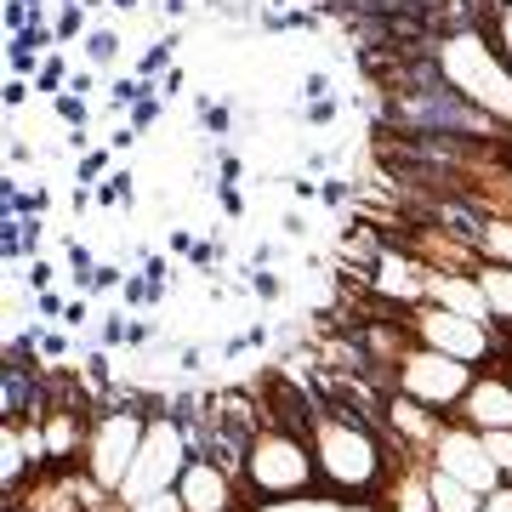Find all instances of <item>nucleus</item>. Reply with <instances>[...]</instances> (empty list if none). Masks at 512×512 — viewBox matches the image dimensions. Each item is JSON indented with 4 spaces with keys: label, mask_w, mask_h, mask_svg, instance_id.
Masks as SVG:
<instances>
[{
    "label": "nucleus",
    "mask_w": 512,
    "mask_h": 512,
    "mask_svg": "<svg viewBox=\"0 0 512 512\" xmlns=\"http://www.w3.org/2000/svg\"><path fill=\"white\" fill-rule=\"evenodd\" d=\"M308 444H313V461H319V484L336 495V507H359L365 495H382L387 473L410 456L393 433L342 416V410H330V404L313 410Z\"/></svg>",
    "instance_id": "obj_1"
},
{
    "label": "nucleus",
    "mask_w": 512,
    "mask_h": 512,
    "mask_svg": "<svg viewBox=\"0 0 512 512\" xmlns=\"http://www.w3.org/2000/svg\"><path fill=\"white\" fill-rule=\"evenodd\" d=\"M427 57L450 92H461L467 103H478L484 114H495L501 126H512V69L501 46H495L490 23H461L427 40Z\"/></svg>",
    "instance_id": "obj_2"
},
{
    "label": "nucleus",
    "mask_w": 512,
    "mask_h": 512,
    "mask_svg": "<svg viewBox=\"0 0 512 512\" xmlns=\"http://www.w3.org/2000/svg\"><path fill=\"white\" fill-rule=\"evenodd\" d=\"M239 484L251 490L256 507H285V501H302V495L319 484V461H313L308 433L279 427V421H262V433L251 439V456H245Z\"/></svg>",
    "instance_id": "obj_3"
},
{
    "label": "nucleus",
    "mask_w": 512,
    "mask_h": 512,
    "mask_svg": "<svg viewBox=\"0 0 512 512\" xmlns=\"http://www.w3.org/2000/svg\"><path fill=\"white\" fill-rule=\"evenodd\" d=\"M370 308H376V313H393V319H399V325L416 336L421 348H439V353H450V359H461V365H473V370H490V359L512 353V336H501V330L484 325V319H467V313L439 308V302L393 308V302H376V296H370Z\"/></svg>",
    "instance_id": "obj_4"
},
{
    "label": "nucleus",
    "mask_w": 512,
    "mask_h": 512,
    "mask_svg": "<svg viewBox=\"0 0 512 512\" xmlns=\"http://www.w3.org/2000/svg\"><path fill=\"white\" fill-rule=\"evenodd\" d=\"M188 461H194L188 421L171 416V410H154L148 416V433H143V450H137V461H131V473H126V484H120L114 501H143L154 490H177V478H183Z\"/></svg>",
    "instance_id": "obj_5"
},
{
    "label": "nucleus",
    "mask_w": 512,
    "mask_h": 512,
    "mask_svg": "<svg viewBox=\"0 0 512 512\" xmlns=\"http://www.w3.org/2000/svg\"><path fill=\"white\" fill-rule=\"evenodd\" d=\"M143 433H148V410H103L92 421V439H86V456H80V473L92 478L97 490L120 495L131 461L143 450Z\"/></svg>",
    "instance_id": "obj_6"
},
{
    "label": "nucleus",
    "mask_w": 512,
    "mask_h": 512,
    "mask_svg": "<svg viewBox=\"0 0 512 512\" xmlns=\"http://www.w3.org/2000/svg\"><path fill=\"white\" fill-rule=\"evenodd\" d=\"M473 376H478L473 365H461V359H450V353H439V348H421V342L399 359V393L433 404L439 416H456V404L467 399Z\"/></svg>",
    "instance_id": "obj_7"
},
{
    "label": "nucleus",
    "mask_w": 512,
    "mask_h": 512,
    "mask_svg": "<svg viewBox=\"0 0 512 512\" xmlns=\"http://www.w3.org/2000/svg\"><path fill=\"white\" fill-rule=\"evenodd\" d=\"M433 467H444V473H456L461 484H473V490H495V484H501V467H495L490 461V450H484V433H478V427H467V421H444V433L439 439H433Z\"/></svg>",
    "instance_id": "obj_8"
},
{
    "label": "nucleus",
    "mask_w": 512,
    "mask_h": 512,
    "mask_svg": "<svg viewBox=\"0 0 512 512\" xmlns=\"http://www.w3.org/2000/svg\"><path fill=\"white\" fill-rule=\"evenodd\" d=\"M177 495L188 501V512H234L239 501V473L222 467L217 456H194L177 478Z\"/></svg>",
    "instance_id": "obj_9"
},
{
    "label": "nucleus",
    "mask_w": 512,
    "mask_h": 512,
    "mask_svg": "<svg viewBox=\"0 0 512 512\" xmlns=\"http://www.w3.org/2000/svg\"><path fill=\"white\" fill-rule=\"evenodd\" d=\"M456 421L478 427V433H495V427H512V376L507 370H478L467 399L456 404Z\"/></svg>",
    "instance_id": "obj_10"
},
{
    "label": "nucleus",
    "mask_w": 512,
    "mask_h": 512,
    "mask_svg": "<svg viewBox=\"0 0 512 512\" xmlns=\"http://www.w3.org/2000/svg\"><path fill=\"white\" fill-rule=\"evenodd\" d=\"M427 302H439L450 313H467V319H484L490 325V302L478 291L473 274H450V268H427Z\"/></svg>",
    "instance_id": "obj_11"
},
{
    "label": "nucleus",
    "mask_w": 512,
    "mask_h": 512,
    "mask_svg": "<svg viewBox=\"0 0 512 512\" xmlns=\"http://www.w3.org/2000/svg\"><path fill=\"white\" fill-rule=\"evenodd\" d=\"M473 279H478V291H484V302H490V325L501 336H512V268L507 262H478Z\"/></svg>",
    "instance_id": "obj_12"
},
{
    "label": "nucleus",
    "mask_w": 512,
    "mask_h": 512,
    "mask_svg": "<svg viewBox=\"0 0 512 512\" xmlns=\"http://www.w3.org/2000/svg\"><path fill=\"white\" fill-rule=\"evenodd\" d=\"M433 507H439V512H478V507H484V490L461 484V478L444 473V467H433Z\"/></svg>",
    "instance_id": "obj_13"
},
{
    "label": "nucleus",
    "mask_w": 512,
    "mask_h": 512,
    "mask_svg": "<svg viewBox=\"0 0 512 512\" xmlns=\"http://www.w3.org/2000/svg\"><path fill=\"white\" fill-rule=\"evenodd\" d=\"M478 256L484 262H507L512 268V217H484V228H478Z\"/></svg>",
    "instance_id": "obj_14"
},
{
    "label": "nucleus",
    "mask_w": 512,
    "mask_h": 512,
    "mask_svg": "<svg viewBox=\"0 0 512 512\" xmlns=\"http://www.w3.org/2000/svg\"><path fill=\"white\" fill-rule=\"evenodd\" d=\"M80 46H86V63H92V69H114V63H120V35H114L109 23H97Z\"/></svg>",
    "instance_id": "obj_15"
},
{
    "label": "nucleus",
    "mask_w": 512,
    "mask_h": 512,
    "mask_svg": "<svg viewBox=\"0 0 512 512\" xmlns=\"http://www.w3.org/2000/svg\"><path fill=\"white\" fill-rule=\"evenodd\" d=\"M490 35H495V46H501V57H507V69H512V0H490Z\"/></svg>",
    "instance_id": "obj_16"
},
{
    "label": "nucleus",
    "mask_w": 512,
    "mask_h": 512,
    "mask_svg": "<svg viewBox=\"0 0 512 512\" xmlns=\"http://www.w3.org/2000/svg\"><path fill=\"white\" fill-rule=\"evenodd\" d=\"M484 450H490V461L512 478V427H495V433H484Z\"/></svg>",
    "instance_id": "obj_17"
},
{
    "label": "nucleus",
    "mask_w": 512,
    "mask_h": 512,
    "mask_svg": "<svg viewBox=\"0 0 512 512\" xmlns=\"http://www.w3.org/2000/svg\"><path fill=\"white\" fill-rule=\"evenodd\" d=\"M131 512H188V501L177 490H154V495H143V501H131Z\"/></svg>",
    "instance_id": "obj_18"
},
{
    "label": "nucleus",
    "mask_w": 512,
    "mask_h": 512,
    "mask_svg": "<svg viewBox=\"0 0 512 512\" xmlns=\"http://www.w3.org/2000/svg\"><path fill=\"white\" fill-rule=\"evenodd\" d=\"M35 92H46V97H63V57H46L40 63V80H35Z\"/></svg>",
    "instance_id": "obj_19"
},
{
    "label": "nucleus",
    "mask_w": 512,
    "mask_h": 512,
    "mask_svg": "<svg viewBox=\"0 0 512 512\" xmlns=\"http://www.w3.org/2000/svg\"><path fill=\"white\" fill-rule=\"evenodd\" d=\"M478 512H512V478H501L495 490H484V507Z\"/></svg>",
    "instance_id": "obj_20"
},
{
    "label": "nucleus",
    "mask_w": 512,
    "mask_h": 512,
    "mask_svg": "<svg viewBox=\"0 0 512 512\" xmlns=\"http://www.w3.org/2000/svg\"><path fill=\"white\" fill-rule=\"evenodd\" d=\"M154 97H160V92H148L143 103H131V126H137V131H143V126H154V120H160V103H154Z\"/></svg>",
    "instance_id": "obj_21"
},
{
    "label": "nucleus",
    "mask_w": 512,
    "mask_h": 512,
    "mask_svg": "<svg viewBox=\"0 0 512 512\" xmlns=\"http://www.w3.org/2000/svg\"><path fill=\"white\" fill-rule=\"evenodd\" d=\"M103 171H109V148H97V154H86V160H80V183H97Z\"/></svg>",
    "instance_id": "obj_22"
},
{
    "label": "nucleus",
    "mask_w": 512,
    "mask_h": 512,
    "mask_svg": "<svg viewBox=\"0 0 512 512\" xmlns=\"http://www.w3.org/2000/svg\"><path fill=\"white\" fill-rule=\"evenodd\" d=\"M52 109L63 114V120H74V126L86 120V103H80V97H74V92H69V97H52Z\"/></svg>",
    "instance_id": "obj_23"
},
{
    "label": "nucleus",
    "mask_w": 512,
    "mask_h": 512,
    "mask_svg": "<svg viewBox=\"0 0 512 512\" xmlns=\"http://www.w3.org/2000/svg\"><path fill=\"white\" fill-rule=\"evenodd\" d=\"M330 120H336V103H330V97L308 103V126H330Z\"/></svg>",
    "instance_id": "obj_24"
},
{
    "label": "nucleus",
    "mask_w": 512,
    "mask_h": 512,
    "mask_svg": "<svg viewBox=\"0 0 512 512\" xmlns=\"http://www.w3.org/2000/svg\"><path fill=\"white\" fill-rule=\"evenodd\" d=\"M23 97H29V80L12 74V80H6V109H23Z\"/></svg>",
    "instance_id": "obj_25"
},
{
    "label": "nucleus",
    "mask_w": 512,
    "mask_h": 512,
    "mask_svg": "<svg viewBox=\"0 0 512 512\" xmlns=\"http://www.w3.org/2000/svg\"><path fill=\"white\" fill-rule=\"evenodd\" d=\"M279 228H285L291 239H302V234H308V217H302V211H285V217H279Z\"/></svg>",
    "instance_id": "obj_26"
},
{
    "label": "nucleus",
    "mask_w": 512,
    "mask_h": 512,
    "mask_svg": "<svg viewBox=\"0 0 512 512\" xmlns=\"http://www.w3.org/2000/svg\"><path fill=\"white\" fill-rule=\"evenodd\" d=\"M177 92H183V69H171V74L160 80V97H177Z\"/></svg>",
    "instance_id": "obj_27"
},
{
    "label": "nucleus",
    "mask_w": 512,
    "mask_h": 512,
    "mask_svg": "<svg viewBox=\"0 0 512 512\" xmlns=\"http://www.w3.org/2000/svg\"><path fill=\"white\" fill-rule=\"evenodd\" d=\"M69 92H74V97H86V92H92V69H80V74H74V80H69Z\"/></svg>",
    "instance_id": "obj_28"
},
{
    "label": "nucleus",
    "mask_w": 512,
    "mask_h": 512,
    "mask_svg": "<svg viewBox=\"0 0 512 512\" xmlns=\"http://www.w3.org/2000/svg\"><path fill=\"white\" fill-rule=\"evenodd\" d=\"M165 18H171V23H183V18H188V0H165Z\"/></svg>",
    "instance_id": "obj_29"
},
{
    "label": "nucleus",
    "mask_w": 512,
    "mask_h": 512,
    "mask_svg": "<svg viewBox=\"0 0 512 512\" xmlns=\"http://www.w3.org/2000/svg\"><path fill=\"white\" fill-rule=\"evenodd\" d=\"M114 12H137V6H143V0H109Z\"/></svg>",
    "instance_id": "obj_30"
},
{
    "label": "nucleus",
    "mask_w": 512,
    "mask_h": 512,
    "mask_svg": "<svg viewBox=\"0 0 512 512\" xmlns=\"http://www.w3.org/2000/svg\"><path fill=\"white\" fill-rule=\"evenodd\" d=\"M507 376H512V353H507Z\"/></svg>",
    "instance_id": "obj_31"
}]
</instances>
